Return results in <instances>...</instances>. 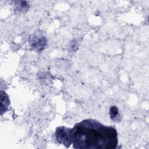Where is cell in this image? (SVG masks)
<instances>
[{
  "instance_id": "obj_3",
  "label": "cell",
  "mask_w": 149,
  "mask_h": 149,
  "mask_svg": "<svg viewBox=\"0 0 149 149\" xmlns=\"http://www.w3.org/2000/svg\"><path fill=\"white\" fill-rule=\"evenodd\" d=\"M117 115H118V111L117 108L116 107H111L110 109V116L111 119H115Z\"/></svg>"
},
{
  "instance_id": "obj_1",
  "label": "cell",
  "mask_w": 149,
  "mask_h": 149,
  "mask_svg": "<svg viewBox=\"0 0 149 149\" xmlns=\"http://www.w3.org/2000/svg\"><path fill=\"white\" fill-rule=\"evenodd\" d=\"M70 138L76 149H112L118 143L115 127L91 119H84L70 128Z\"/></svg>"
},
{
  "instance_id": "obj_2",
  "label": "cell",
  "mask_w": 149,
  "mask_h": 149,
  "mask_svg": "<svg viewBox=\"0 0 149 149\" xmlns=\"http://www.w3.org/2000/svg\"><path fill=\"white\" fill-rule=\"evenodd\" d=\"M55 135L56 140L66 147L68 148L72 144L70 138V128L65 126L58 127L56 129Z\"/></svg>"
}]
</instances>
